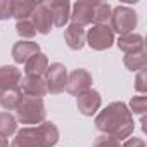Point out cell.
Segmentation results:
<instances>
[{
	"instance_id": "obj_1",
	"label": "cell",
	"mask_w": 147,
	"mask_h": 147,
	"mask_svg": "<svg viewBox=\"0 0 147 147\" xmlns=\"http://www.w3.org/2000/svg\"><path fill=\"white\" fill-rule=\"evenodd\" d=\"M94 125L99 131H102L104 135H109L119 142L125 138H130L135 130L133 114L130 113L128 106L121 100L107 104L95 116Z\"/></svg>"
},
{
	"instance_id": "obj_2",
	"label": "cell",
	"mask_w": 147,
	"mask_h": 147,
	"mask_svg": "<svg viewBox=\"0 0 147 147\" xmlns=\"http://www.w3.org/2000/svg\"><path fill=\"white\" fill-rule=\"evenodd\" d=\"M45 116L47 111H45L43 99L23 95L19 106L16 107V119L23 125H40L45 121Z\"/></svg>"
},
{
	"instance_id": "obj_3",
	"label": "cell",
	"mask_w": 147,
	"mask_h": 147,
	"mask_svg": "<svg viewBox=\"0 0 147 147\" xmlns=\"http://www.w3.org/2000/svg\"><path fill=\"white\" fill-rule=\"evenodd\" d=\"M137 23H138V18L133 9H130L126 5H118L111 12L109 28L113 30V33H118L119 36H123V35L133 33Z\"/></svg>"
},
{
	"instance_id": "obj_4",
	"label": "cell",
	"mask_w": 147,
	"mask_h": 147,
	"mask_svg": "<svg viewBox=\"0 0 147 147\" xmlns=\"http://www.w3.org/2000/svg\"><path fill=\"white\" fill-rule=\"evenodd\" d=\"M85 43L94 49V50H107L111 49L116 40H114V33L109 28V24H92V28H88L87 36H85Z\"/></svg>"
},
{
	"instance_id": "obj_5",
	"label": "cell",
	"mask_w": 147,
	"mask_h": 147,
	"mask_svg": "<svg viewBox=\"0 0 147 147\" xmlns=\"http://www.w3.org/2000/svg\"><path fill=\"white\" fill-rule=\"evenodd\" d=\"M45 85H47V94L57 95L61 92L66 90V83H67V69L64 64L61 62H54L49 64L47 71H45Z\"/></svg>"
},
{
	"instance_id": "obj_6",
	"label": "cell",
	"mask_w": 147,
	"mask_h": 147,
	"mask_svg": "<svg viewBox=\"0 0 147 147\" xmlns=\"http://www.w3.org/2000/svg\"><path fill=\"white\" fill-rule=\"evenodd\" d=\"M92 83H94V78H92L90 73L87 69H83V67H78V69L71 71L69 75H67L66 92L71 94V95H75V97H78L80 94L90 90Z\"/></svg>"
},
{
	"instance_id": "obj_7",
	"label": "cell",
	"mask_w": 147,
	"mask_h": 147,
	"mask_svg": "<svg viewBox=\"0 0 147 147\" xmlns=\"http://www.w3.org/2000/svg\"><path fill=\"white\" fill-rule=\"evenodd\" d=\"M69 19L73 24L78 26H88L94 23V2H88V0H78L71 5V14Z\"/></svg>"
},
{
	"instance_id": "obj_8",
	"label": "cell",
	"mask_w": 147,
	"mask_h": 147,
	"mask_svg": "<svg viewBox=\"0 0 147 147\" xmlns=\"http://www.w3.org/2000/svg\"><path fill=\"white\" fill-rule=\"evenodd\" d=\"M19 90L23 92L24 97H36L42 99L47 95V85L43 76H35V75H24L19 83Z\"/></svg>"
},
{
	"instance_id": "obj_9",
	"label": "cell",
	"mask_w": 147,
	"mask_h": 147,
	"mask_svg": "<svg viewBox=\"0 0 147 147\" xmlns=\"http://www.w3.org/2000/svg\"><path fill=\"white\" fill-rule=\"evenodd\" d=\"M76 106L83 116H94L102 106V97L97 90L90 88V90H87L76 97Z\"/></svg>"
},
{
	"instance_id": "obj_10",
	"label": "cell",
	"mask_w": 147,
	"mask_h": 147,
	"mask_svg": "<svg viewBox=\"0 0 147 147\" xmlns=\"http://www.w3.org/2000/svg\"><path fill=\"white\" fill-rule=\"evenodd\" d=\"M31 23L36 30V33H42V35H49L52 26H54V21H52V14L47 7V2H40L36 4L33 14H31Z\"/></svg>"
},
{
	"instance_id": "obj_11",
	"label": "cell",
	"mask_w": 147,
	"mask_h": 147,
	"mask_svg": "<svg viewBox=\"0 0 147 147\" xmlns=\"http://www.w3.org/2000/svg\"><path fill=\"white\" fill-rule=\"evenodd\" d=\"M38 147H54L59 142V128L52 121H43L35 126Z\"/></svg>"
},
{
	"instance_id": "obj_12",
	"label": "cell",
	"mask_w": 147,
	"mask_h": 147,
	"mask_svg": "<svg viewBox=\"0 0 147 147\" xmlns=\"http://www.w3.org/2000/svg\"><path fill=\"white\" fill-rule=\"evenodd\" d=\"M47 7L52 14V21L54 26L62 28L66 26V23L69 21V14H71V4L67 0H54V2H47Z\"/></svg>"
},
{
	"instance_id": "obj_13",
	"label": "cell",
	"mask_w": 147,
	"mask_h": 147,
	"mask_svg": "<svg viewBox=\"0 0 147 147\" xmlns=\"http://www.w3.org/2000/svg\"><path fill=\"white\" fill-rule=\"evenodd\" d=\"M40 52V45L36 42H26V40H21V42H16L12 45V59L16 64H24L30 57H33L35 54Z\"/></svg>"
},
{
	"instance_id": "obj_14",
	"label": "cell",
	"mask_w": 147,
	"mask_h": 147,
	"mask_svg": "<svg viewBox=\"0 0 147 147\" xmlns=\"http://www.w3.org/2000/svg\"><path fill=\"white\" fill-rule=\"evenodd\" d=\"M85 36H87L85 28H82L78 24L71 23L64 30V42L71 50H82L85 47Z\"/></svg>"
},
{
	"instance_id": "obj_15",
	"label": "cell",
	"mask_w": 147,
	"mask_h": 147,
	"mask_svg": "<svg viewBox=\"0 0 147 147\" xmlns=\"http://www.w3.org/2000/svg\"><path fill=\"white\" fill-rule=\"evenodd\" d=\"M21 78L23 75L16 66H0V92L18 88Z\"/></svg>"
},
{
	"instance_id": "obj_16",
	"label": "cell",
	"mask_w": 147,
	"mask_h": 147,
	"mask_svg": "<svg viewBox=\"0 0 147 147\" xmlns=\"http://www.w3.org/2000/svg\"><path fill=\"white\" fill-rule=\"evenodd\" d=\"M118 47L119 50H123L125 54H133V52H140L145 50V43H144V36L138 33H128L118 38Z\"/></svg>"
},
{
	"instance_id": "obj_17",
	"label": "cell",
	"mask_w": 147,
	"mask_h": 147,
	"mask_svg": "<svg viewBox=\"0 0 147 147\" xmlns=\"http://www.w3.org/2000/svg\"><path fill=\"white\" fill-rule=\"evenodd\" d=\"M49 67V57L42 52L35 54L24 62V73L26 75H35V76H43Z\"/></svg>"
},
{
	"instance_id": "obj_18",
	"label": "cell",
	"mask_w": 147,
	"mask_h": 147,
	"mask_svg": "<svg viewBox=\"0 0 147 147\" xmlns=\"http://www.w3.org/2000/svg\"><path fill=\"white\" fill-rule=\"evenodd\" d=\"M9 147H38L35 126H24L16 133V138L9 144Z\"/></svg>"
},
{
	"instance_id": "obj_19",
	"label": "cell",
	"mask_w": 147,
	"mask_h": 147,
	"mask_svg": "<svg viewBox=\"0 0 147 147\" xmlns=\"http://www.w3.org/2000/svg\"><path fill=\"white\" fill-rule=\"evenodd\" d=\"M35 7L36 2L31 0H12V18L16 21H26L28 18H31Z\"/></svg>"
},
{
	"instance_id": "obj_20",
	"label": "cell",
	"mask_w": 147,
	"mask_h": 147,
	"mask_svg": "<svg viewBox=\"0 0 147 147\" xmlns=\"http://www.w3.org/2000/svg\"><path fill=\"white\" fill-rule=\"evenodd\" d=\"M21 99H23V92L19 90V87L0 92V106H2L5 111H16Z\"/></svg>"
},
{
	"instance_id": "obj_21",
	"label": "cell",
	"mask_w": 147,
	"mask_h": 147,
	"mask_svg": "<svg viewBox=\"0 0 147 147\" xmlns=\"http://www.w3.org/2000/svg\"><path fill=\"white\" fill-rule=\"evenodd\" d=\"M123 64L126 69L130 71H140L145 67L147 64V52L140 50V52H133V54H126L123 57Z\"/></svg>"
},
{
	"instance_id": "obj_22",
	"label": "cell",
	"mask_w": 147,
	"mask_h": 147,
	"mask_svg": "<svg viewBox=\"0 0 147 147\" xmlns=\"http://www.w3.org/2000/svg\"><path fill=\"white\" fill-rule=\"evenodd\" d=\"M18 131V119L7 113V111H2L0 113V137H11Z\"/></svg>"
},
{
	"instance_id": "obj_23",
	"label": "cell",
	"mask_w": 147,
	"mask_h": 147,
	"mask_svg": "<svg viewBox=\"0 0 147 147\" xmlns=\"http://www.w3.org/2000/svg\"><path fill=\"white\" fill-rule=\"evenodd\" d=\"M111 5L107 2H94V24H109Z\"/></svg>"
},
{
	"instance_id": "obj_24",
	"label": "cell",
	"mask_w": 147,
	"mask_h": 147,
	"mask_svg": "<svg viewBox=\"0 0 147 147\" xmlns=\"http://www.w3.org/2000/svg\"><path fill=\"white\" fill-rule=\"evenodd\" d=\"M16 33L21 38H33L36 35V30H35L33 23L30 19H26V21H18L16 23Z\"/></svg>"
},
{
	"instance_id": "obj_25",
	"label": "cell",
	"mask_w": 147,
	"mask_h": 147,
	"mask_svg": "<svg viewBox=\"0 0 147 147\" xmlns=\"http://www.w3.org/2000/svg\"><path fill=\"white\" fill-rule=\"evenodd\" d=\"M145 111H147V97L145 95H135L130 100V113L138 114V116H144Z\"/></svg>"
},
{
	"instance_id": "obj_26",
	"label": "cell",
	"mask_w": 147,
	"mask_h": 147,
	"mask_svg": "<svg viewBox=\"0 0 147 147\" xmlns=\"http://www.w3.org/2000/svg\"><path fill=\"white\" fill-rule=\"evenodd\" d=\"M94 147H121V142L109 137V135H100V137L95 138Z\"/></svg>"
},
{
	"instance_id": "obj_27",
	"label": "cell",
	"mask_w": 147,
	"mask_h": 147,
	"mask_svg": "<svg viewBox=\"0 0 147 147\" xmlns=\"http://www.w3.org/2000/svg\"><path fill=\"white\" fill-rule=\"evenodd\" d=\"M135 90L140 92V95H144L147 92V73H145V67L138 71L137 75V80H135Z\"/></svg>"
},
{
	"instance_id": "obj_28",
	"label": "cell",
	"mask_w": 147,
	"mask_h": 147,
	"mask_svg": "<svg viewBox=\"0 0 147 147\" xmlns=\"http://www.w3.org/2000/svg\"><path fill=\"white\" fill-rule=\"evenodd\" d=\"M12 18V0H0V19L5 21Z\"/></svg>"
},
{
	"instance_id": "obj_29",
	"label": "cell",
	"mask_w": 147,
	"mask_h": 147,
	"mask_svg": "<svg viewBox=\"0 0 147 147\" xmlns=\"http://www.w3.org/2000/svg\"><path fill=\"white\" fill-rule=\"evenodd\" d=\"M121 147H147L145 140L144 138H138V137H131V138H126L125 144Z\"/></svg>"
},
{
	"instance_id": "obj_30",
	"label": "cell",
	"mask_w": 147,
	"mask_h": 147,
	"mask_svg": "<svg viewBox=\"0 0 147 147\" xmlns=\"http://www.w3.org/2000/svg\"><path fill=\"white\" fill-rule=\"evenodd\" d=\"M0 147H9V140L5 137H0Z\"/></svg>"
}]
</instances>
